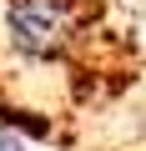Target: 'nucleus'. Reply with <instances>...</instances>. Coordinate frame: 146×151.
Returning a JSON list of instances; mask_svg holds the SVG:
<instances>
[{
  "instance_id": "f257e3e1",
  "label": "nucleus",
  "mask_w": 146,
  "mask_h": 151,
  "mask_svg": "<svg viewBox=\"0 0 146 151\" xmlns=\"http://www.w3.org/2000/svg\"><path fill=\"white\" fill-rule=\"evenodd\" d=\"M0 151H20V146H15V141H5V136H0Z\"/></svg>"
}]
</instances>
